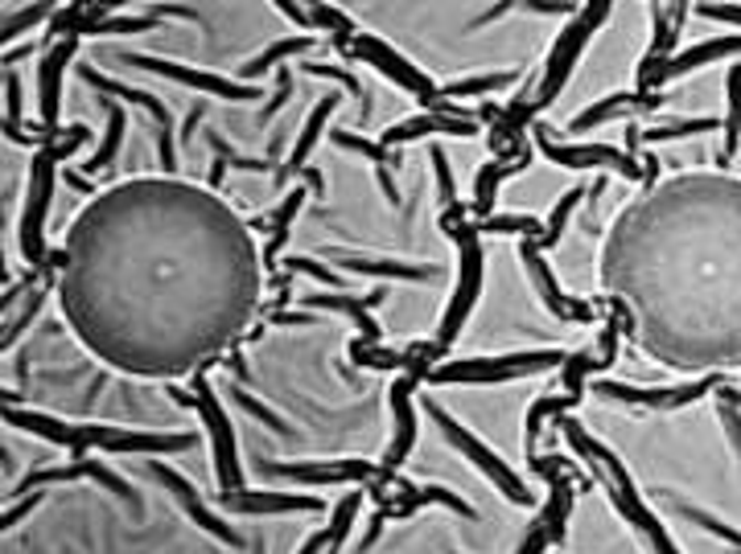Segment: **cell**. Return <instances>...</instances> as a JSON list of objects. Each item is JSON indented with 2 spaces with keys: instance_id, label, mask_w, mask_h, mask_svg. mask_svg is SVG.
Returning <instances> with one entry per match:
<instances>
[{
  "instance_id": "9c48e42d",
  "label": "cell",
  "mask_w": 741,
  "mask_h": 554,
  "mask_svg": "<svg viewBox=\"0 0 741 554\" xmlns=\"http://www.w3.org/2000/svg\"><path fill=\"white\" fill-rule=\"evenodd\" d=\"M523 259H527V267H532V279H536V288H540V296H544V304L553 308L556 317L593 324V308L581 304V300H568V296L556 288V279H553V272H548V263H544V251H540L536 239H527V243H523Z\"/></svg>"
},
{
  "instance_id": "7a4b0ae2",
  "label": "cell",
  "mask_w": 741,
  "mask_h": 554,
  "mask_svg": "<svg viewBox=\"0 0 741 554\" xmlns=\"http://www.w3.org/2000/svg\"><path fill=\"white\" fill-rule=\"evenodd\" d=\"M622 337L672 369L741 366V177L679 173L643 189L601 243Z\"/></svg>"
},
{
  "instance_id": "30bf717a",
  "label": "cell",
  "mask_w": 741,
  "mask_h": 554,
  "mask_svg": "<svg viewBox=\"0 0 741 554\" xmlns=\"http://www.w3.org/2000/svg\"><path fill=\"white\" fill-rule=\"evenodd\" d=\"M717 378H705V383H693L684 386V390H634V386H622V383H610V378H598V383L589 386V390H601L606 399H626V402H647V407H684V402H696L705 399L709 390H717Z\"/></svg>"
},
{
  "instance_id": "e0dca14e",
  "label": "cell",
  "mask_w": 741,
  "mask_h": 554,
  "mask_svg": "<svg viewBox=\"0 0 741 554\" xmlns=\"http://www.w3.org/2000/svg\"><path fill=\"white\" fill-rule=\"evenodd\" d=\"M338 522H342V518L334 513L330 530H322V534H314V539H309V542H305V546H301V554H322V546H330V539H334V534H338Z\"/></svg>"
},
{
  "instance_id": "5bb4252c",
  "label": "cell",
  "mask_w": 741,
  "mask_h": 554,
  "mask_svg": "<svg viewBox=\"0 0 741 554\" xmlns=\"http://www.w3.org/2000/svg\"><path fill=\"white\" fill-rule=\"evenodd\" d=\"M738 140H741V66H733V70H729V115H726V156H721V160H729V156L738 153Z\"/></svg>"
},
{
  "instance_id": "6da1fadb",
  "label": "cell",
  "mask_w": 741,
  "mask_h": 554,
  "mask_svg": "<svg viewBox=\"0 0 741 554\" xmlns=\"http://www.w3.org/2000/svg\"><path fill=\"white\" fill-rule=\"evenodd\" d=\"M264 251L231 201L182 177H128L70 218L54 263L63 321L128 378H198L248 337Z\"/></svg>"
},
{
  "instance_id": "9a60e30c",
  "label": "cell",
  "mask_w": 741,
  "mask_h": 554,
  "mask_svg": "<svg viewBox=\"0 0 741 554\" xmlns=\"http://www.w3.org/2000/svg\"><path fill=\"white\" fill-rule=\"evenodd\" d=\"M301 201H305V189H293V193L284 198L281 210H276V218H272V251L288 239V222H293V214L301 210Z\"/></svg>"
},
{
  "instance_id": "5b68a950",
  "label": "cell",
  "mask_w": 741,
  "mask_h": 554,
  "mask_svg": "<svg viewBox=\"0 0 741 554\" xmlns=\"http://www.w3.org/2000/svg\"><path fill=\"white\" fill-rule=\"evenodd\" d=\"M565 366V354H523V357H487V362H454L433 366L425 383H499V378H523L536 369Z\"/></svg>"
},
{
  "instance_id": "7c38bea8",
  "label": "cell",
  "mask_w": 741,
  "mask_h": 554,
  "mask_svg": "<svg viewBox=\"0 0 741 554\" xmlns=\"http://www.w3.org/2000/svg\"><path fill=\"white\" fill-rule=\"evenodd\" d=\"M222 501L236 509H252V513H281V509H317L314 497H284V492H260V497H243V492H222Z\"/></svg>"
},
{
  "instance_id": "8992f818",
  "label": "cell",
  "mask_w": 741,
  "mask_h": 554,
  "mask_svg": "<svg viewBox=\"0 0 741 554\" xmlns=\"http://www.w3.org/2000/svg\"><path fill=\"white\" fill-rule=\"evenodd\" d=\"M425 383L416 369H404L400 378H395V386H392V416H395V444H392V452L383 456V464H379V489L392 480V473L400 468V464L408 461V447H412V440H416V411H412V390L416 386Z\"/></svg>"
},
{
  "instance_id": "8fae6325",
  "label": "cell",
  "mask_w": 741,
  "mask_h": 554,
  "mask_svg": "<svg viewBox=\"0 0 741 554\" xmlns=\"http://www.w3.org/2000/svg\"><path fill=\"white\" fill-rule=\"evenodd\" d=\"M729 54H741V37H721V42H705V46L688 49V54H679V58H667L663 66H655V75L643 82V87H655V82H667V78H679L696 70V66H705L712 58H729Z\"/></svg>"
},
{
  "instance_id": "277c9868",
  "label": "cell",
  "mask_w": 741,
  "mask_h": 554,
  "mask_svg": "<svg viewBox=\"0 0 741 554\" xmlns=\"http://www.w3.org/2000/svg\"><path fill=\"white\" fill-rule=\"evenodd\" d=\"M75 144H79V128H75V132L58 144V148H42L37 160H33L30 214H25V222H21V251H25V259H30L33 267H42V263H46V234H42V222H46L50 193H54V165H58L63 156L75 153Z\"/></svg>"
},
{
  "instance_id": "4fadbf2b",
  "label": "cell",
  "mask_w": 741,
  "mask_h": 554,
  "mask_svg": "<svg viewBox=\"0 0 741 554\" xmlns=\"http://www.w3.org/2000/svg\"><path fill=\"white\" fill-rule=\"evenodd\" d=\"M585 193H589V189H581V185H577V189H568L565 198L556 201L553 218H548V231H544V239H540V251H553V246L560 243V239H565L568 214H573V210L581 206V198H585Z\"/></svg>"
},
{
  "instance_id": "ba28073f",
  "label": "cell",
  "mask_w": 741,
  "mask_h": 554,
  "mask_svg": "<svg viewBox=\"0 0 741 554\" xmlns=\"http://www.w3.org/2000/svg\"><path fill=\"white\" fill-rule=\"evenodd\" d=\"M437 419H442V435H445V440L458 447V452H466V456H470V461L478 464V468H482V473H487L494 485H499V492H506V497H511V501H520V506H532V492L523 489L520 477H515V473H511V468H506L499 456H490L482 444H473L470 435H466V431H461L449 416H437Z\"/></svg>"
},
{
  "instance_id": "52a82bcc",
  "label": "cell",
  "mask_w": 741,
  "mask_h": 554,
  "mask_svg": "<svg viewBox=\"0 0 741 554\" xmlns=\"http://www.w3.org/2000/svg\"><path fill=\"white\" fill-rule=\"evenodd\" d=\"M536 148L553 165H565V169H598V165H610V169H618L622 177H631V181H643V169L634 165L631 153H618V148H601V144H593V148H560V144H553V140L544 136V123H536Z\"/></svg>"
},
{
  "instance_id": "2e32d148",
  "label": "cell",
  "mask_w": 741,
  "mask_h": 554,
  "mask_svg": "<svg viewBox=\"0 0 741 554\" xmlns=\"http://www.w3.org/2000/svg\"><path fill=\"white\" fill-rule=\"evenodd\" d=\"M548 546H553V539H548V525L540 522L536 530L527 534V542H523V551H520V554H544V551H548Z\"/></svg>"
},
{
  "instance_id": "3957f363",
  "label": "cell",
  "mask_w": 741,
  "mask_h": 554,
  "mask_svg": "<svg viewBox=\"0 0 741 554\" xmlns=\"http://www.w3.org/2000/svg\"><path fill=\"white\" fill-rule=\"evenodd\" d=\"M4 419L17 423V428L46 435L54 444L75 447V452H87V447H116V452H149V456H157V452H182V447L189 444L186 435H132V431L91 428V423L79 428V423H58V419H42V416H30V411H13V407H4Z\"/></svg>"
}]
</instances>
